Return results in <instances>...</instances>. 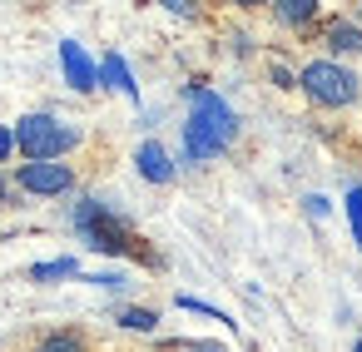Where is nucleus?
Returning <instances> with one entry per match:
<instances>
[{
    "mask_svg": "<svg viewBox=\"0 0 362 352\" xmlns=\"http://www.w3.org/2000/svg\"><path fill=\"white\" fill-rule=\"evenodd\" d=\"M238 139V115L204 85L189 90V124H184V149L189 159H214Z\"/></svg>",
    "mask_w": 362,
    "mask_h": 352,
    "instance_id": "nucleus-1",
    "label": "nucleus"
},
{
    "mask_svg": "<svg viewBox=\"0 0 362 352\" xmlns=\"http://www.w3.org/2000/svg\"><path fill=\"white\" fill-rule=\"evenodd\" d=\"M75 228H80L85 248H95V253H115V258L139 253L134 228H129L110 204H100V199H80V204H75Z\"/></svg>",
    "mask_w": 362,
    "mask_h": 352,
    "instance_id": "nucleus-2",
    "label": "nucleus"
},
{
    "mask_svg": "<svg viewBox=\"0 0 362 352\" xmlns=\"http://www.w3.org/2000/svg\"><path fill=\"white\" fill-rule=\"evenodd\" d=\"M80 144V129L55 119V115H25L16 124V149L25 154V164H45V159H65Z\"/></svg>",
    "mask_w": 362,
    "mask_h": 352,
    "instance_id": "nucleus-3",
    "label": "nucleus"
},
{
    "mask_svg": "<svg viewBox=\"0 0 362 352\" xmlns=\"http://www.w3.org/2000/svg\"><path fill=\"white\" fill-rule=\"evenodd\" d=\"M298 85H303V95H308L313 105H322V110H347V105H357V95H362V80H357L342 60H308L303 75H298Z\"/></svg>",
    "mask_w": 362,
    "mask_h": 352,
    "instance_id": "nucleus-4",
    "label": "nucleus"
},
{
    "mask_svg": "<svg viewBox=\"0 0 362 352\" xmlns=\"http://www.w3.org/2000/svg\"><path fill=\"white\" fill-rule=\"evenodd\" d=\"M16 184H21L25 194H35V199H60V194H70V189H75V169H70V164H60V159L21 164V169H16Z\"/></svg>",
    "mask_w": 362,
    "mask_h": 352,
    "instance_id": "nucleus-5",
    "label": "nucleus"
},
{
    "mask_svg": "<svg viewBox=\"0 0 362 352\" xmlns=\"http://www.w3.org/2000/svg\"><path fill=\"white\" fill-rule=\"evenodd\" d=\"M60 65H65L70 90H80V95L100 90V65L85 55V45H80V40H60Z\"/></svg>",
    "mask_w": 362,
    "mask_h": 352,
    "instance_id": "nucleus-6",
    "label": "nucleus"
},
{
    "mask_svg": "<svg viewBox=\"0 0 362 352\" xmlns=\"http://www.w3.org/2000/svg\"><path fill=\"white\" fill-rule=\"evenodd\" d=\"M134 169H139L149 184H169V179L179 174V169H174V154H169L159 139H144V144L134 149Z\"/></svg>",
    "mask_w": 362,
    "mask_h": 352,
    "instance_id": "nucleus-7",
    "label": "nucleus"
},
{
    "mask_svg": "<svg viewBox=\"0 0 362 352\" xmlns=\"http://www.w3.org/2000/svg\"><path fill=\"white\" fill-rule=\"evenodd\" d=\"M100 85H110V90H119V95H129V100H139V85H134V70L124 65V55H105V60H100Z\"/></svg>",
    "mask_w": 362,
    "mask_h": 352,
    "instance_id": "nucleus-8",
    "label": "nucleus"
},
{
    "mask_svg": "<svg viewBox=\"0 0 362 352\" xmlns=\"http://www.w3.org/2000/svg\"><path fill=\"white\" fill-rule=\"evenodd\" d=\"M327 50H332V60H337V55H362V25L332 20V25H327Z\"/></svg>",
    "mask_w": 362,
    "mask_h": 352,
    "instance_id": "nucleus-9",
    "label": "nucleus"
},
{
    "mask_svg": "<svg viewBox=\"0 0 362 352\" xmlns=\"http://www.w3.org/2000/svg\"><path fill=\"white\" fill-rule=\"evenodd\" d=\"M273 16H278L283 25H308V20L317 16V0H278Z\"/></svg>",
    "mask_w": 362,
    "mask_h": 352,
    "instance_id": "nucleus-10",
    "label": "nucleus"
},
{
    "mask_svg": "<svg viewBox=\"0 0 362 352\" xmlns=\"http://www.w3.org/2000/svg\"><path fill=\"white\" fill-rule=\"evenodd\" d=\"M75 273H80L75 258H50V263H35V268H30L35 283H60V278H75Z\"/></svg>",
    "mask_w": 362,
    "mask_h": 352,
    "instance_id": "nucleus-11",
    "label": "nucleus"
},
{
    "mask_svg": "<svg viewBox=\"0 0 362 352\" xmlns=\"http://www.w3.org/2000/svg\"><path fill=\"white\" fill-rule=\"evenodd\" d=\"M115 322L129 327V332H154V327H159V312H154V307H119Z\"/></svg>",
    "mask_w": 362,
    "mask_h": 352,
    "instance_id": "nucleus-12",
    "label": "nucleus"
},
{
    "mask_svg": "<svg viewBox=\"0 0 362 352\" xmlns=\"http://www.w3.org/2000/svg\"><path fill=\"white\" fill-rule=\"evenodd\" d=\"M35 352H85V337L65 327V332H50V337H40V342H35Z\"/></svg>",
    "mask_w": 362,
    "mask_h": 352,
    "instance_id": "nucleus-13",
    "label": "nucleus"
},
{
    "mask_svg": "<svg viewBox=\"0 0 362 352\" xmlns=\"http://www.w3.org/2000/svg\"><path fill=\"white\" fill-rule=\"evenodd\" d=\"M347 223H352V238H357V248H362V184L347 189Z\"/></svg>",
    "mask_w": 362,
    "mask_h": 352,
    "instance_id": "nucleus-14",
    "label": "nucleus"
},
{
    "mask_svg": "<svg viewBox=\"0 0 362 352\" xmlns=\"http://www.w3.org/2000/svg\"><path fill=\"white\" fill-rule=\"evenodd\" d=\"M179 307H189V312H204V317H214V322H228V327H238L228 312H218L214 303H199V298H179Z\"/></svg>",
    "mask_w": 362,
    "mask_h": 352,
    "instance_id": "nucleus-15",
    "label": "nucleus"
},
{
    "mask_svg": "<svg viewBox=\"0 0 362 352\" xmlns=\"http://www.w3.org/2000/svg\"><path fill=\"white\" fill-rule=\"evenodd\" d=\"M85 283H95V288H110V293L129 288V283H124V273H85Z\"/></svg>",
    "mask_w": 362,
    "mask_h": 352,
    "instance_id": "nucleus-16",
    "label": "nucleus"
},
{
    "mask_svg": "<svg viewBox=\"0 0 362 352\" xmlns=\"http://www.w3.org/2000/svg\"><path fill=\"white\" fill-rule=\"evenodd\" d=\"M273 85H278V90H293V85H298V75H293V70H283V65H273Z\"/></svg>",
    "mask_w": 362,
    "mask_h": 352,
    "instance_id": "nucleus-17",
    "label": "nucleus"
},
{
    "mask_svg": "<svg viewBox=\"0 0 362 352\" xmlns=\"http://www.w3.org/2000/svg\"><path fill=\"white\" fill-rule=\"evenodd\" d=\"M303 204H308V213H313V218H322V213H327V199H322V194H308Z\"/></svg>",
    "mask_w": 362,
    "mask_h": 352,
    "instance_id": "nucleus-18",
    "label": "nucleus"
},
{
    "mask_svg": "<svg viewBox=\"0 0 362 352\" xmlns=\"http://www.w3.org/2000/svg\"><path fill=\"white\" fill-rule=\"evenodd\" d=\"M16 154V129H0V159Z\"/></svg>",
    "mask_w": 362,
    "mask_h": 352,
    "instance_id": "nucleus-19",
    "label": "nucleus"
},
{
    "mask_svg": "<svg viewBox=\"0 0 362 352\" xmlns=\"http://www.w3.org/2000/svg\"><path fill=\"white\" fill-rule=\"evenodd\" d=\"M6 194H11V184H6V174H0V204H6Z\"/></svg>",
    "mask_w": 362,
    "mask_h": 352,
    "instance_id": "nucleus-20",
    "label": "nucleus"
},
{
    "mask_svg": "<svg viewBox=\"0 0 362 352\" xmlns=\"http://www.w3.org/2000/svg\"><path fill=\"white\" fill-rule=\"evenodd\" d=\"M352 25H362V6H357V16H352Z\"/></svg>",
    "mask_w": 362,
    "mask_h": 352,
    "instance_id": "nucleus-21",
    "label": "nucleus"
},
{
    "mask_svg": "<svg viewBox=\"0 0 362 352\" xmlns=\"http://www.w3.org/2000/svg\"><path fill=\"white\" fill-rule=\"evenodd\" d=\"M189 352H218V347H189Z\"/></svg>",
    "mask_w": 362,
    "mask_h": 352,
    "instance_id": "nucleus-22",
    "label": "nucleus"
},
{
    "mask_svg": "<svg viewBox=\"0 0 362 352\" xmlns=\"http://www.w3.org/2000/svg\"><path fill=\"white\" fill-rule=\"evenodd\" d=\"M352 352H362V337H357V347H352Z\"/></svg>",
    "mask_w": 362,
    "mask_h": 352,
    "instance_id": "nucleus-23",
    "label": "nucleus"
}]
</instances>
